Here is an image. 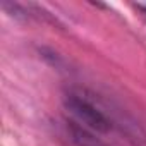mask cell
<instances>
[{
    "instance_id": "obj_1",
    "label": "cell",
    "mask_w": 146,
    "mask_h": 146,
    "mask_svg": "<svg viewBox=\"0 0 146 146\" xmlns=\"http://www.w3.org/2000/svg\"><path fill=\"white\" fill-rule=\"evenodd\" d=\"M65 108L69 110V113L74 115L76 120H79L81 124L88 125L90 129H95L98 132H108L112 129L110 120L96 107H93L90 102H86L83 98L67 96L65 98Z\"/></svg>"
}]
</instances>
